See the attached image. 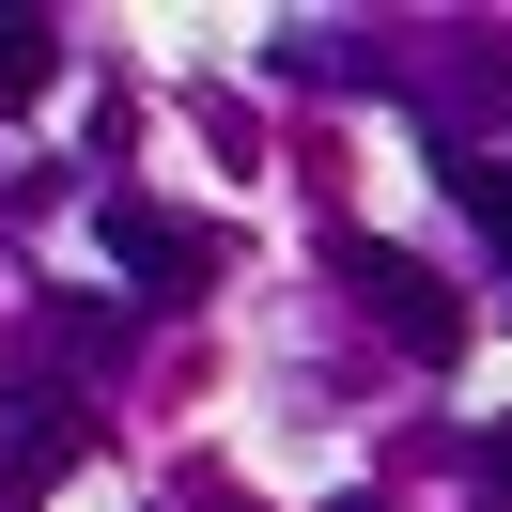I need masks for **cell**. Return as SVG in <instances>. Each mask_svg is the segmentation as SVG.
I'll return each mask as SVG.
<instances>
[{
    "label": "cell",
    "mask_w": 512,
    "mask_h": 512,
    "mask_svg": "<svg viewBox=\"0 0 512 512\" xmlns=\"http://www.w3.org/2000/svg\"><path fill=\"white\" fill-rule=\"evenodd\" d=\"M78 450H94V404H78V388H16V435H0V512H32Z\"/></svg>",
    "instance_id": "obj_3"
},
{
    "label": "cell",
    "mask_w": 512,
    "mask_h": 512,
    "mask_svg": "<svg viewBox=\"0 0 512 512\" xmlns=\"http://www.w3.org/2000/svg\"><path fill=\"white\" fill-rule=\"evenodd\" d=\"M450 202H466V218L497 233V264H512V156L497 140H450Z\"/></svg>",
    "instance_id": "obj_4"
},
{
    "label": "cell",
    "mask_w": 512,
    "mask_h": 512,
    "mask_svg": "<svg viewBox=\"0 0 512 512\" xmlns=\"http://www.w3.org/2000/svg\"><path fill=\"white\" fill-rule=\"evenodd\" d=\"M342 512H373V497H342Z\"/></svg>",
    "instance_id": "obj_8"
},
{
    "label": "cell",
    "mask_w": 512,
    "mask_h": 512,
    "mask_svg": "<svg viewBox=\"0 0 512 512\" xmlns=\"http://www.w3.org/2000/svg\"><path fill=\"white\" fill-rule=\"evenodd\" d=\"M481 497L512 512V419H497V435H481Z\"/></svg>",
    "instance_id": "obj_7"
},
{
    "label": "cell",
    "mask_w": 512,
    "mask_h": 512,
    "mask_svg": "<svg viewBox=\"0 0 512 512\" xmlns=\"http://www.w3.org/2000/svg\"><path fill=\"white\" fill-rule=\"evenodd\" d=\"M94 233H109V264H125V280L156 295V311H187V295H202V280L233 264V249H218L202 218H171V202H140V187H109V202H94Z\"/></svg>",
    "instance_id": "obj_2"
},
{
    "label": "cell",
    "mask_w": 512,
    "mask_h": 512,
    "mask_svg": "<svg viewBox=\"0 0 512 512\" xmlns=\"http://www.w3.org/2000/svg\"><path fill=\"white\" fill-rule=\"evenodd\" d=\"M47 78H63V32L47 16H0V109H32Z\"/></svg>",
    "instance_id": "obj_5"
},
{
    "label": "cell",
    "mask_w": 512,
    "mask_h": 512,
    "mask_svg": "<svg viewBox=\"0 0 512 512\" xmlns=\"http://www.w3.org/2000/svg\"><path fill=\"white\" fill-rule=\"evenodd\" d=\"M342 280H357V311H373L404 357H466V295H450L419 249H388V233H342Z\"/></svg>",
    "instance_id": "obj_1"
},
{
    "label": "cell",
    "mask_w": 512,
    "mask_h": 512,
    "mask_svg": "<svg viewBox=\"0 0 512 512\" xmlns=\"http://www.w3.org/2000/svg\"><path fill=\"white\" fill-rule=\"evenodd\" d=\"M466 109H481V125H512V47H481V63H466Z\"/></svg>",
    "instance_id": "obj_6"
}]
</instances>
